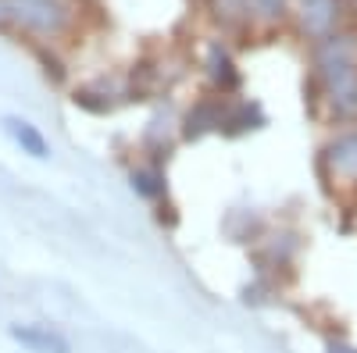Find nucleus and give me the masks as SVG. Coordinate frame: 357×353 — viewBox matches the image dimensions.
Wrapping results in <instances>:
<instances>
[{"label": "nucleus", "instance_id": "f257e3e1", "mask_svg": "<svg viewBox=\"0 0 357 353\" xmlns=\"http://www.w3.org/2000/svg\"><path fill=\"white\" fill-rule=\"evenodd\" d=\"M314 86L333 122H357V33L336 29L314 43Z\"/></svg>", "mask_w": 357, "mask_h": 353}, {"label": "nucleus", "instance_id": "f03ea898", "mask_svg": "<svg viewBox=\"0 0 357 353\" xmlns=\"http://www.w3.org/2000/svg\"><path fill=\"white\" fill-rule=\"evenodd\" d=\"M79 25V0H0V29L40 43L65 40Z\"/></svg>", "mask_w": 357, "mask_h": 353}, {"label": "nucleus", "instance_id": "7ed1b4c3", "mask_svg": "<svg viewBox=\"0 0 357 353\" xmlns=\"http://www.w3.org/2000/svg\"><path fill=\"white\" fill-rule=\"evenodd\" d=\"M340 15H343L340 0H296V22H301V33L311 43L333 36L340 29Z\"/></svg>", "mask_w": 357, "mask_h": 353}, {"label": "nucleus", "instance_id": "20e7f679", "mask_svg": "<svg viewBox=\"0 0 357 353\" xmlns=\"http://www.w3.org/2000/svg\"><path fill=\"white\" fill-rule=\"evenodd\" d=\"M8 336L29 353H72L68 336L54 325H43V321H25V325L15 321V325H8Z\"/></svg>", "mask_w": 357, "mask_h": 353}, {"label": "nucleus", "instance_id": "39448f33", "mask_svg": "<svg viewBox=\"0 0 357 353\" xmlns=\"http://www.w3.org/2000/svg\"><path fill=\"white\" fill-rule=\"evenodd\" d=\"M321 161H325V168L333 171V179L357 182V129H347L336 139L325 143Z\"/></svg>", "mask_w": 357, "mask_h": 353}, {"label": "nucleus", "instance_id": "423d86ee", "mask_svg": "<svg viewBox=\"0 0 357 353\" xmlns=\"http://www.w3.org/2000/svg\"><path fill=\"white\" fill-rule=\"evenodd\" d=\"M225 100L229 97H204L190 107L186 122H183V136L186 139H200L207 132H222V118H225Z\"/></svg>", "mask_w": 357, "mask_h": 353}, {"label": "nucleus", "instance_id": "0eeeda50", "mask_svg": "<svg viewBox=\"0 0 357 353\" xmlns=\"http://www.w3.org/2000/svg\"><path fill=\"white\" fill-rule=\"evenodd\" d=\"M0 125H4V132L11 136V143L18 146L22 154L36 157V161H47L50 157V143H47V136L33 122H25V118H18V114H8Z\"/></svg>", "mask_w": 357, "mask_h": 353}, {"label": "nucleus", "instance_id": "6e6552de", "mask_svg": "<svg viewBox=\"0 0 357 353\" xmlns=\"http://www.w3.org/2000/svg\"><path fill=\"white\" fill-rule=\"evenodd\" d=\"M204 68H207V79H211V86L218 90V97H229V93L240 90V72H236L232 57H229V50H225L222 43H211V47H207Z\"/></svg>", "mask_w": 357, "mask_h": 353}, {"label": "nucleus", "instance_id": "1a4fd4ad", "mask_svg": "<svg viewBox=\"0 0 357 353\" xmlns=\"http://www.w3.org/2000/svg\"><path fill=\"white\" fill-rule=\"evenodd\" d=\"M264 125V111L254 100H225V118H222V132L225 136H243Z\"/></svg>", "mask_w": 357, "mask_h": 353}, {"label": "nucleus", "instance_id": "9d476101", "mask_svg": "<svg viewBox=\"0 0 357 353\" xmlns=\"http://www.w3.org/2000/svg\"><path fill=\"white\" fill-rule=\"evenodd\" d=\"M129 186L136 189V196L151 200V203H158V200L165 196V189H168L161 164H139V168H132V171H129Z\"/></svg>", "mask_w": 357, "mask_h": 353}, {"label": "nucleus", "instance_id": "9b49d317", "mask_svg": "<svg viewBox=\"0 0 357 353\" xmlns=\"http://www.w3.org/2000/svg\"><path fill=\"white\" fill-rule=\"evenodd\" d=\"M207 8H211V15L229 29H250L254 25L250 0H207Z\"/></svg>", "mask_w": 357, "mask_h": 353}, {"label": "nucleus", "instance_id": "f8f14e48", "mask_svg": "<svg viewBox=\"0 0 357 353\" xmlns=\"http://www.w3.org/2000/svg\"><path fill=\"white\" fill-rule=\"evenodd\" d=\"M250 8H254V25L272 29L289 15V0H250Z\"/></svg>", "mask_w": 357, "mask_h": 353}, {"label": "nucleus", "instance_id": "ddd939ff", "mask_svg": "<svg viewBox=\"0 0 357 353\" xmlns=\"http://www.w3.org/2000/svg\"><path fill=\"white\" fill-rule=\"evenodd\" d=\"M329 353H357V350L347 346V343H329Z\"/></svg>", "mask_w": 357, "mask_h": 353}, {"label": "nucleus", "instance_id": "4468645a", "mask_svg": "<svg viewBox=\"0 0 357 353\" xmlns=\"http://www.w3.org/2000/svg\"><path fill=\"white\" fill-rule=\"evenodd\" d=\"M347 4H350V11H354V15H357V0H347Z\"/></svg>", "mask_w": 357, "mask_h": 353}]
</instances>
